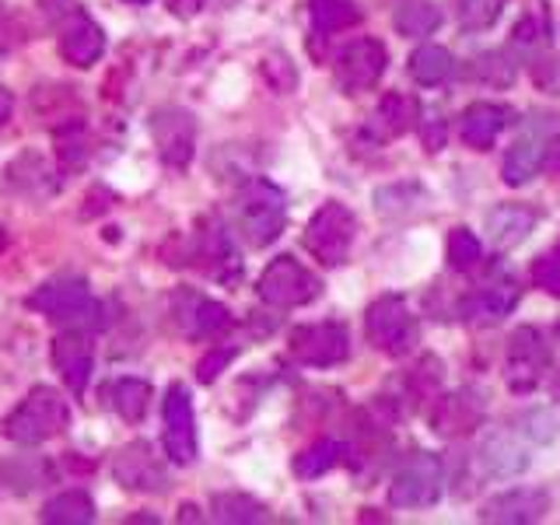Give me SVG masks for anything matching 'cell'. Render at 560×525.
Instances as JSON below:
<instances>
[{
	"mask_svg": "<svg viewBox=\"0 0 560 525\" xmlns=\"http://www.w3.org/2000/svg\"><path fill=\"white\" fill-rule=\"evenodd\" d=\"M235 224H238V232L245 235V242L256 245V249L277 242L280 232H284V224H288L284 192H280L267 179L245 183L242 192L235 197Z\"/></svg>",
	"mask_w": 560,
	"mask_h": 525,
	"instance_id": "cell-1",
	"label": "cell"
},
{
	"mask_svg": "<svg viewBox=\"0 0 560 525\" xmlns=\"http://www.w3.org/2000/svg\"><path fill=\"white\" fill-rule=\"evenodd\" d=\"M67 402L57 389L49 385H35V389L18 402V407L8 413L4 420V434L11 438L14 445H43L46 438L60 434L67 428Z\"/></svg>",
	"mask_w": 560,
	"mask_h": 525,
	"instance_id": "cell-2",
	"label": "cell"
},
{
	"mask_svg": "<svg viewBox=\"0 0 560 525\" xmlns=\"http://www.w3.org/2000/svg\"><path fill=\"white\" fill-rule=\"evenodd\" d=\"M364 329H368V340H372L382 354H389V358L410 354L417 337H420L417 319L410 315L407 302L396 298V294H382L378 302L368 305Z\"/></svg>",
	"mask_w": 560,
	"mask_h": 525,
	"instance_id": "cell-3",
	"label": "cell"
},
{
	"mask_svg": "<svg viewBox=\"0 0 560 525\" xmlns=\"http://www.w3.org/2000/svg\"><path fill=\"white\" fill-rule=\"evenodd\" d=\"M358 235V221L354 214L329 200L315 210V218L308 221V232H305V249L323 262V267H340V262L350 256V245H354Z\"/></svg>",
	"mask_w": 560,
	"mask_h": 525,
	"instance_id": "cell-4",
	"label": "cell"
},
{
	"mask_svg": "<svg viewBox=\"0 0 560 525\" xmlns=\"http://www.w3.org/2000/svg\"><path fill=\"white\" fill-rule=\"evenodd\" d=\"M28 308L43 312L52 323H67V326H81L92 323L98 315V305L92 302V291H88L84 277H52L46 284L28 298Z\"/></svg>",
	"mask_w": 560,
	"mask_h": 525,
	"instance_id": "cell-5",
	"label": "cell"
},
{
	"mask_svg": "<svg viewBox=\"0 0 560 525\" xmlns=\"http://www.w3.org/2000/svg\"><path fill=\"white\" fill-rule=\"evenodd\" d=\"M323 291L319 277L308 273L294 256H277L259 277V298L273 308H298L315 302Z\"/></svg>",
	"mask_w": 560,
	"mask_h": 525,
	"instance_id": "cell-6",
	"label": "cell"
},
{
	"mask_svg": "<svg viewBox=\"0 0 560 525\" xmlns=\"http://www.w3.org/2000/svg\"><path fill=\"white\" fill-rule=\"evenodd\" d=\"M445 487V469L442 459L431 452H413L407 463L396 469L393 487H389V504L396 508H428L442 498Z\"/></svg>",
	"mask_w": 560,
	"mask_h": 525,
	"instance_id": "cell-7",
	"label": "cell"
},
{
	"mask_svg": "<svg viewBox=\"0 0 560 525\" xmlns=\"http://www.w3.org/2000/svg\"><path fill=\"white\" fill-rule=\"evenodd\" d=\"M550 361L553 354L547 340H542V332L533 326H518L512 332V340H508V385H512V393L536 389Z\"/></svg>",
	"mask_w": 560,
	"mask_h": 525,
	"instance_id": "cell-8",
	"label": "cell"
},
{
	"mask_svg": "<svg viewBox=\"0 0 560 525\" xmlns=\"http://www.w3.org/2000/svg\"><path fill=\"white\" fill-rule=\"evenodd\" d=\"M288 350L294 361H302L308 368H332L350 354L347 326H340V323L298 326V329H291Z\"/></svg>",
	"mask_w": 560,
	"mask_h": 525,
	"instance_id": "cell-9",
	"label": "cell"
},
{
	"mask_svg": "<svg viewBox=\"0 0 560 525\" xmlns=\"http://www.w3.org/2000/svg\"><path fill=\"white\" fill-rule=\"evenodd\" d=\"M165 417V452L175 466H189L197 459V417H192V399L186 385H172L162 402Z\"/></svg>",
	"mask_w": 560,
	"mask_h": 525,
	"instance_id": "cell-10",
	"label": "cell"
},
{
	"mask_svg": "<svg viewBox=\"0 0 560 525\" xmlns=\"http://www.w3.org/2000/svg\"><path fill=\"white\" fill-rule=\"evenodd\" d=\"M385 63H389V57H385V46L378 39H358L337 57V81L343 92L361 95L378 84V78L385 74Z\"/></svg>",
	"mask_w": 560,
	"mask_h": 525,
	"instance_id": "cell-11",
	"label": "cell"
},
{
	"mask_svg": "<svg viewBox=\"0 0 560 525\" xmlns=\"http://www.w3.org/2000/svg\"><path fill=\"white\" fill-rule=\"evenodd\" d=\"M172 315L179 329L186 332L189 340H210L232 326V312H228L221 302L197 291H179L172 302Z\"/></svg>",
	"mask_w": 560,
	"mask_h": 525,
	"instance_id": "cell-12",
	"label": "cell"
},
{
	"mask_svg": "<svg viewBox=\"0 0 560 525\" xmlns=\"http://www.w3.org/2000/svg\"><path fill=\"white\" fill-rule=\"evenodd\" d=\"M113 477L127 490H144V494H158V490H165L168 483L165 466L148 442L122 445L113 459Z\"/></svg>",
	"mask_w": 560,
	"mask_h": 525,
	"instance_id": "cell-13",
	"label": "cell"
},
{
	"mask_svg": "<svg viewBox=\"0 0 560 525\" xmlns=\"http://www.w3.org/2000/svg\"><path fill=\"white\" fill-rule=\"evenodd\" d=\"M52 368L60 372L63 385L74 396H81L88 389V378H92V368H95V347L92 340L84 337V332L70 329V332H60L57 340H52Z\"/></svg>",
	"mask_w": 560,
	"mask_h": 525,
	"instance_id": "cell-14",
	"label": "cell"
},
{
	"mask_svg": "<svg viewBox=\"0 0 560 525\" xmlns=\"http://www.w3.org/2000/svg\"><path fill=\"white\" fill-rule=\"evenodd\" d=\"M151 133H154V144H158V151H162V158L168 165L183 168L192 158V144H197V122H192L189 113H183V109L154 113Z\"/></svg>",
	"mask_w": 560,
	"mask_h": 525,
	"instance_id": "cell-15",
	"label": "cell"
},
{
	"mask_svg": "<svg viewBox=\"0 0 560 525\" xmlns=\"http://www.w3.org/2000/svg\"><path fill=\"white\" fill-rule=\"evenodd\" d=\"M550 508L547 490H533V487H515L504 490V494L490 498L483 504L480 518L483 522H504V525H522V522H539Z\"/></svg>",
	"mask_w": 560,
	"mask_h": 525,
	"instance_id": "cell-16",
	"label": "cell"
},
{
	"mask_svg": "<svg viewBox=\"0 0 560 525\" xmlns=\"http://www.w3.org/2000/svg\"><path fill=\"white\" fill-rule=\"evenodd\" d=\"M483 410L487 407H483V399L477 393L459 389V393H452L445 399H438V407L431 413V424H434V431L442 434V438H463V434L480 428Z\"/></svg>",
	"mask_w": 560,
	"mask_h": 525,
	"instance_id": "cell-17",
	"label": "cell"
},
{
	"mask_svg": "<svg viewBox=\"0 0 560 525\" xmlns=\"http://www.w3.org/2000/svg\"><path fill=\"white\" fill-rule=\"evenodd\" d=\"M512 119H515L512 109L501 102H472L469 109L459 116V137H463V144H469L472 151H487Z\"/></svg>",
	"mask_w": 560,
	"mask_h": 525,
	"instance_id": "cell-18",
	"label": "cell"
},
{
	"mask_svg": "<svg viewBox=\"0 0 560 525\" xmlns=\"http://www.w3.org/2000/svg\"><path fill=\"white\" fill-rule=\"evenodd\" d=\"M518 284H515V277H494V280H487L483 288H477L469 294V302H466V315L472 323H487V326H494L501 323L508 312H512L518 305Z\"/></svg>",
	"mask_w": 560,
	"mask_h": 525,
	"instance_id": "cell-19",
	"label": "cell"
},
{
	"mask_svg": "<svg viewBox=\"0 0 560 525\" xmlns=\"http://www.w3.org/2000/svg\"><path fill=\"white\" fill-rule=\"evenodd\" d=\"M105 52V35L88 14H74L60 35V57L70 67H92Z\"/></svg>",
	"mask_w": 560,
	"mask_h": 525,
	"instance_id": "cell-20",
	"label": "cell"
},
{
	"mask_svg": "<svg viewBox=\"0 0 560 525\" xmlns=\"http://www.w3.org/2000/svg\"><path fill=\"white\" fill-rule=\"evenodd\" d=\"M539 214L525 203H501L487 214V235L498 249H512V245L529 238V232L536 228Z\"/></svg>",
	"mask_w": 560,
	"mask_h": 525,
	"instance_id": "cell-21",
	"label": "cell"
},
{
	"mask_svg": "<svg viewBox=\"0 0 560 525\" xmlns=\"http://www.w3.org/2000/svg\"><path fill=\"white\" fill-rule=\"evenodd\" d=\"M8 183L25 192V197H35V200H46L52 192H60V175L57 168L46 165V158L39 154H22L18 162L8 168Z\"/></svg>",
	"mask_w": 560,
	"mask_h": 525,
	"instance_id": "cell-22",
	"label": "cell"
},
{
	"mask_svg": "<svg viewBox=\"0 0 560 525\" xmlns=\"http://www.w3.org/2000/svg\"><path fill=\"white\" fill-rule=\"evenodd\" d=\"M542 154H547V137H539V130L522 133L512 151L504 158V183L508 186H525L539 172Z\"/></svg>",
	"mask_w": 560,
	"mask_h": 525,
	"instance_id": "cell-23",
	"label": "cell"
},
{
	"mask_svg": "<svg viewBox=\"0 0 560 525\" xmlns=\"http://www.w3.org/2000/svg\"><path fill=\"white\" fill-rule=\"evenodd\" d=\"M105 399H109V407L122 417L137 424V420H144L148 413V402H151V385L144 378H116L105 385Z\"/></svg>",
	"mask_w": 560,
	"mask_h": 525,
	"instance_id": "cell-24",
	"label": "cell"
},
{
	"mask_svg": "<svg viewBox=\"0 0 560 525\" xmlns=\"http://www.w3.org/2000/svg\"><path fill=\"white\" fill-rule=\"evenodd\" d=\"M43 522H57V525H88L95 522V501L84 494V490H63V494L49 498L43 508Z\"/></svg>",
	"mask_w": 560,
	"mask_h": 525,
	"instance_id": "cell-25",
	"label": "cell"
},
{
	"mask_svg": "<svg viewBox=\"0 0 560 525\" xmlns=\"http://www.w3.org/2000/svg\"><path fill=\"white\" fill-rule=\"evenodd\" d=\"M420 119L417 113V102L410 95H385L382 105H378V113L372 119V127L382 133V137H399V133H407L413 122Z\"/></svg>",
	"mask_w": 560,
	"mask_h": 525,
	"instance_id": "cell-26",
	"label": "cell"
},
{
	"mask_svg": "<svg viewBox=\"0 0 560 525\" xmlns=\"http://www.w3.org/2000/svg\"><path fill=\"white\" fill-rule=\"evenodd\" d=\"M393 22L402 35L420 39V35H431L438 25H442V11L434 8V0H399Z\"/></svg>",
	"mask_w": 560,
	"mask_h": 525,
	"instance_id": "cell-27",
	"label": "cell"
},
{
	"mask_svg": "<svg viewBox=\"0 0 560 525\" xmlns=\"http://www.w3.org/2000/svg\"><path fill=\"white\" fill-rule=\"evenodd\" d=\"M452 52L445 46H420L413 49V57H410V74L417 84H424V88H438V84H445L452 78Z\"/></svg>",
	"mask_w": 560,
	"mask_h": 525,
	"instance_id": "cell-28",
	"label": "cell"
},
{
	"mask_svg": "<svg viewBox=\"0 0 560 525\" xmlns=\"http://www.w3.org/2000/svg\"><path fill=\"white\" fill-rule=\"evenodd\" d=\"M361 22V8L354 0H312V28L332 35Z\"/></svg>",
	"mask_w": 560,
	"mask_h": 525,
	"instance_id": "cell-29",
	"label": "cell"
},
{
	"mask_svg": "<svg viewBox=\"0 0 560 525\" xmlns=\"http://www.w3.org/2000/svg\"><path fill=\"white\" fill-rule=\"evenodd\" d=\"M340 459H343V445L332 442V438H323V442H315L312 448H305L302 455H298L294 472L302 480H315V477H323V472H329Z\"/></svg>",
	"mask_w": 560,
	"mask_h": 525,
	"instance_id": "cell-30",
	"label": "cell"
},
{
	"mask_svg": "<svg viewBox=\"0 0 560 525\" xmlns=\"http://www.w3.org/2000/svg\"><path fill=\"white\" fill-rule=\"evenodd\" d=\"M210 512L218 522H267V508L245 494H218L210 501Z\"/></svg>",
	"mask_w": 560,
	"mask_h": 525,
	"instance_id": "cell-31",
	"label": "cell"
},
{
	"mask_svg": "<svg viewBox=\"0 0 560 525\" xmlns=\"http://www.w3.org/2000/svg\"><path fill=\"white\" fill-rule=\"evenodd\" d=\"M483 463L490 466V472H501V477H512V472H522L525 466H529V459H525V452L518 445H512V438H490L487 448H483Z\"/></svg>",
	"mask_w": 560,
	"mask_h": 525,
	"instance_id": "cell-32",
	"label": "cell"
},
{
	"mask_svg": "<svg viewBox=\"0 0 560 525\" xmlns=\"http://www.w3.org/2000/svg\"><path fill=\"white\" fill-rule=\"evenodd\" d=\"M508 0H455V14H459V25L469 32H483L501 18Z\"/></svg>",
	"mask_w": 560,
	"mask_h": 525,
	"instance_id": "cell-33",
	"label": "cell"
},
{
	"mask_svg": "<svg viewBox=\"0 0 560 525\" xmlns=\"http://www.w3.org/2000/svg\"><path fill=\"white\" fill-rule=\"evenodd\" d=\"M483 256V245L480 238L469 232V228H455L448 235V262L455 270H472Z\"/></svg>",
	"mask_w": 560,
	"mask_h": 525,
	"instance_id": "cell-34",
	"label": "cell"
},
{
	"mask_svg": "<svg viewBox=\"0 0 560 525\" xmlns=\"http://www.w3.org/2000/svg\"><path fill=\"white\" fill-rule=\"evenodd\" d=\"M57 154L67 168H78L84 158H88V148H84V127L81 122H67V127L57 130Z\"/></svg>",
	"mask_w": 560,
	"mask_h": 525,
	"instance_id": "cell-35",
	"label": "cell"
},
{
	"mask_svg": "<svg viewBox=\"0 0 560 525\" xmlns=\"http://www.w3.org/2000/svg\"><path fill=\"white\" fill-rule=\"evenodd\" d=\"M533 280H536V284H539L542 291H547V294L560 298V242H557V245H550V249L536 259Z\"/></svg>",
	"mask_w": 560,
	"mask_h": 525,
	"instance_id": "cell-36",
	"label": "cell"
},
{
	"mask_svg": "<svg viewBox=\"0 0 560 525\" xmlns=\"http://www.w3.org/2000/svg\"><path fill=\"white\" fill-rule=\"evenodd\" d=\"M472 74L487 84H512L515 81V63H508L504 52H487V57L477 60L472 67Z\"/></svg>",
	"mask_w": 560,
	"mask_h": 525,
	"instance_id": "cell-37",
	"label": "cell"
},
{
	"mask_svg": "<svg viewBox=\"0 0 560 525\" xmlns=\"http://www.w3.org/2000/svg\"><path fill=\"white\" fill-rule=\"evenodd\" d=\"M515 43L518 46H547L550 43V25L542 14H525L518 28H515Z\"/></svg>",
	"mask_w": 560,
	"mask_h": 525,
	"instance_id": "cell-38",
	"label": "cell"
},
{
	"mask_svg": "<svg viewBox=\"0 0 560 525\" xmlns=\"http://www.w3.org/2000/svg\"><path fill=\"white\" fill-rule=\"evenodd\" d=\"M235 358V350H214V354H207L203 361H200V368H197V375H200V382H214L218 378V372H224V364Z\"/></svg>",
	"mask_w": 560,
	"mask_h": 525,
	"instance_id": "cell-39",
	"label": "cell"
},
{
	"mask_svg": "<svg viewBox=\"0 0 560 525\" xmlns=\"http://www.w3.org/2000/svg\"><path fill=\"white\" fill-rule=\"evenodd\" d=\"M542 165L553 168V172H560V133L547 137V154H542Z\"/></svg>",
	"mask_w": 560,
	"mask_h": 525,
	"instance_id": "cell-40",
	"label": "cell"
},
{
	"mask_svg": "<svg viewBox=\"0 0 560 525\" xmlns=\"http://www.w3.org/2000/svg\"><path fill=\"white\" fill-rule=\"evenodd\" d=\"M200 8H203V0H172V11L179 18H192Z\"/></svg>",
	"mask_w": 560,
	"mask_h": 525,
	"instance_id": "cell-41",
	"label": "cell"
},
{
	"mask_svg": "<svg viewBox=\"0 0 560 525\" xmlns=\"http://www.w3.org/2000/svg\"><path fill=\"white\" fill-rule=\"evenodd\" d=\"M11 105H14L11 95L4 92V88H0V127H4V122L11 119Z\"/></svg>",
	"mask_w": 560,
	"mask_h": 525,
	"instance_id": "cell-42",
	"label": "cell"
},
{
	"mask_svg": "<svg viewBox=\"0 0 560 525\" xmlns=\"http://www.w3.org/2000/svg\"><path fill=\"white\" fill-rule=\"evenodd\" d=\"M4 249H8V228L0 224V256H4Z\"/></svg>",
	"mask_w": 560,
	"mask_h": 525,
	"instance_id": "cell-43",
	"label": "cell"
},
{
	"mask_svg": "<svg viewBox=\"0 0 560 525\" xmlns=\"http://www.w3.org/2000/svg\"><path fill=\"white\" fill-rule=\"evenodd\" d=\"M127 4H148V0H127Z\"/></svg>",
	"mask_w": 560,
	"mask_h": 525,
	"instance_id": "cell-44",
	"label": "cell"
},
{
	"mask_svg": "<svg viewBox=\"0 0 560 525\" xmlns=\"http://www.w3.org/2000/svg\"><path fill=\"white\" fill-rule=\"evenodd\" d=\"M557 337H560V323H557Z\"/></svg>",
	"mask_w": 560,
	"mask_h": 525,
	"instance_id": "cell-45",
	"label": "cell"
}]
</instances>
